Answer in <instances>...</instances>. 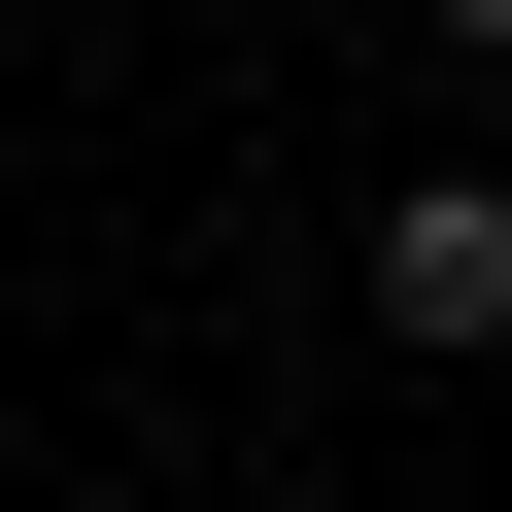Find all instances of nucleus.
<instances>
[{"mask_svg": "<svg viewBox=\"0 0 512 512\" xmlns=\"http://www.w3.org/2000/svg\"><path fill=\"white\" fill-rule=\"evenodd\" d=\"M444 35H478V69H512V0H444Z\"/></svg>", "mask_w": 512, "mask_h": 512, "instance_id": "obj_2", "label": "nucleus"}, {"mask_svg": "<svg viewBox=\"0 0 512 512\" xmlns=\"http://www.w3.org/2000/svg\"><path fill=\"white\" fill-rule=\"evenodd\" d=\"M376 342H512V171H410L376 205Z\"/></svg>", "mask_w": 512, "mask_h": 512, "instance_id": "obj_1", "label": "nucleus"}]
</instances>
